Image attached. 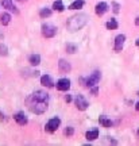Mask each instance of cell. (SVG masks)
<instances>
[{"mask_svg":"<svg viewBox=\"0 0 139 146\" xmlns=\"http://www.w3.org/2000/svg\"><path fill=\"white\" fill-rule=\"evenodd\" d=\"M99 122H100V125L103 126V127H107V129H108V127H112V120L111 119H108V118H107V116H100V118H99Z\"/></svg>","mask_w":139,"mask_h":146,"instance_id":"cell-16","label":"cell"},{"mask_svg":"<svg viewBox=\"0 0 139 146\" xmlns=\"http://www.w3.org/2000/svg\"><path fill=\"white\" fill-rule=\"evenodd\" d=\"M88 141H93V139H96L99 137V129H92V130L87 131V134H85Z\"/></svg>","mask_w":139,"mask_h":146,"instance_id":"cell-14","label":"cell"},{"mask_svg":"<svg viewBox=\"0 0 139 146\" xmlns=\"http://www.w3.org/2000/svg\"><path fill=\"white\" fill-rule=\"evenodd\" d=\"M118 22L115 21V19H111V21H108L107 23H105V27L108 29V30H116L118 29Z\"/></svg>","mask_w":139,"mask_h":146,"instance_id":"cell-20","label":"cell"},{"mask_svg":"<svg viewBox=\"0 0 139 146\" xmlns=\"http://www.w3.org/2000/svg\"><path fill=\"white\" fill-rule=\"evenodd\" d=\"M138 135H139V130H138Z\"/></svg>","mask_w":139,"mask_h":146,"instance_id":"cell-32","label":"cell"},{"mask_svg":"<svg viewBox=\"0 0 139 146\" xmlns=\"http://www.w3.org/2000/svg\"><path fill=\"white\" fill-rule=\"evenodd\" d=\"M64 133H65V135H68V137H72V135H73V133H74V130H73V127H66Z\"/></svg>","mask_w":139,"mask_h":146,"instance_id":"cell-24","label":"cell"},{"mask_svg":"<svg viewBox=\"0 0 139 146\" xmlns=\"http://www.w3.org/2000/svg\"><path fill=\"white\" fill-rule=\"evenodd\" d=\"M70 88V81L68 78H60L57 81V89L58 91H68Z\"/></svg>","mask_w":139,"mask_h":146,"instance_id":"cell-8","label":"cell"},{"mask_svg":"<svg viewBox=\"0 0 139 146\" xmlns=\"http://www.w3.org/2000/svg\"><path fill=\"white\" fill-rule=\"evenodd\" d=\"M138 95H139V92H138Z\"/></svg>","mask_w":139,"mask_h":146,"instance_id":"cell-33","label":"cell"},{"mask_svg":"<svg viewBox=\"0 0 139 146\" xmlns=\"http://www.w3.org/2000/svg\"><path fill=\"white\" fill-rule=\"evenodd\" d=\"M135 25H136V26H139V16L135 19Z\"/></svg>","mask_w":139,"mask_h":146,"instance_id":"cell-28","label":"cell"},{"mask_svg":"<svg viewBox=\"0 0 139 146\" xmlns=\"http://www.w3.org/2000/svg\"><path fill=\"white\" fill-rule=\"evenodd\" d=\"M41 84L43 85V87H47V88H52V87H54V83H53L52 77L49 76V74H43L41 77Z\"/></svg>","mask_w":139,"mask_h":146,"instance_id":"cell-13","label":"cell"},{"mask_svg":"<svg viewBox=\"0 0 139 146\" xmlns=\"http://www.w3.org/2000/svg\"><path fill=\"white\" fill-rule=\"evenodd\" d=\"M11 22V15L8 12H4V14H1L0 16V23L3 25V26H7V25H10Z\"/></svg>","mask_w":139,"mask_h":146,"instance_id":"cell-18","label":"cell"},{"mask_svg":"<svg viewBox=\"0 0 139 146\" xmlns=\"http://www.w3.org/2000/svg\"><path fill=\"white\" fill-rule=\"evenodd\" d=\"M99 81H100V72H99V70H96V72H93L92 74L87 78V81H85V87H88V88H92V87H95Z\"/></svg>","mask_w":139,"mask_h":146,"instance_id":"cell-5","label":"cell"},{"mask_svg":"<svg viewBox=\"0 0 139 146\" xmlns=\"http://www.w3.org/2000/svg\"><path fill=\"white\" fill-rule=\"evenodd\" d=\"M14 119L16 120V123H18V125H21V126L27 125V122H28L27 116L23 114V112H18V114H15L14 115Z\"/></svg>","mask_w":139,"mask_h":146,"instance_id":"cell-10","label":"cell"},{"mask_svg":"<svg viewBox=\"0 0 139 146\" xmlns=\"http://www.w3.org/2000/svg\"><path fill=\"white\" fill-rule=\"evenodd\" d=\"M58 68L61 70L62 73H68L72 70V66H70V64L65 61V60H60V62H58Z\"/></svg>","mask_w":139,"mask_h":146,"instance_id":"cell-12","label":"cell"},{"mask_svg":"<svg viewBox=\"0 0 139 146\" xmlns=\"http://www.w3.org/2000/svg\"><path fill=\"white\" fill-rule=\"evenodd\" d=\"M52 10H50V8H42L41 11H39V16H41V18H43V19H45V18H49V16H52Z\"/></svg>","mask_w":139,"mask_h":146,"instance_id":"cell-21","label":"cell"},{"mask_svg":"<svg viewBox=\"0 0 139 146\" xmlns=\"http://www.w3.org/2000/svg\"><path fill=\"white\" fill-rule=\"evenodd\" d=\"M97 92H99V88H97V87H93V88H92V94L93 95H97Z\"/></svg>","mask_w":139,"mask_h":146,"instance_id":"cell-26","label":"cell"},{"mask_svg":"<svg viewBox=\"0 0 139 146\" xmlns=\"http://www.w3.org/2000/svg\"><path fill=\"white\" fill-rule=\"evenodd\" d=\"M95 11H96V14H97L99 16L104 15V14L108 11V4H107V3H104V1L97 3V4H96V7H95Z\"/></svg>","mask_w":139,"mask_h":146,"instance_id":"cell-9","label":"cell"},{"mask_svg":"<svg viewBox=\"0 0 139 146\" xmlns=\"http://www.w3.org/2000/svg\"><path fill=\"white\" fill-rule=\"evenodd\" d=\"M8 54V47L5 46L4 43H0V56L1 57H5Z\"/></svg>","mask_w":139,"mask_h":146,"instance_id":"cell-22","label":"cell"},{"mask_svg":"<svg viewBox=\"0 0 139 146\" xmlns=\"http://www.w3.org/2000/svg\"><path fill=\"white\" fill-rule=\"evenodd\" d=\"M65 100H66L68 103H69V102H72V96H70V95H66V96H65Z\"/></svg>","mask_w":139,"mask_h":146,"instance_id":"cell-27","label":"cell"},{"mask_svg":"<svg viewBox=\"0 0 139 146\" xmlns=\"http://www.w3.org/2000/svg\"><path fill=\"white\" fill-rule=\"evenodd\" d=\"M74 104H76V107H77L80 111H85V110L88 108V102L87 99L84 98L83 95H77L76 96V99H74Z\"/></svg>","mask_w":139,"mask_h":146,"instance_id":"cell-6","label":"cell"},{"mask_svg":"<svg viewBox=\"0 0 139 146\" xmlns=\"http://www.w3.org/2000/svg\"><path fill=\"white\" fill-rule=\"evenodd\" d=\"M66 52L70 53V54H73V53L77 52V46H76V45H73V43H68L66 45Z\"/></svg>","mask_w":139,"mask_h":146,"instance_id":"cell-23","label":"cell"},{"mask_svg":"<svg viewBox=\"0 0 139 146\" xmlns=\"http://www.w3.org/2000/svg\"><path fill=\"white\" fill-rule=\"evenodd\" d=\"M28 62H30L32 66L39 65V64H41V56H39V54H31L30 57H28Z\"/></svg>","mask_w":139,"mask_h":146,"instance_id":"cell-15","label":"cell"},{"mask_svg":"<svg viewBox=\"0 0 139 146\" xmlns=\"http://www.w3.org/2000/svg\"><path fill=\"white\" fill-rule=\"evenodd\" d=\"M56 34H57V27L56 26L49 25V23L42 25V35L45 36V38H53Z\"/></svg>","mask_w":139,"mask_h":146,"instance_id":"cell-3","label":"cell"},{"mask_svg":"<svg viewBox=\"0 0 139 146\" xmlns=\"http://www.w3.org/2000/svg\"><path fill=\"white\" fill-rule=\"evenodd\" d=\"M18 1H21V3H24V1H27V0H18Z\"/></svg>","mask_w":139,"mask_h":146,"instance_id":"cell-31","label":"cell"},{"mask_svg":"<svg viewBox=\"0 0 139 146\" xmlns=\"http://www.w3.org/2000/svg\"><path fill=\"white\" fill-rule=\"evenodd\" d=\"M124 41H126V35H124V34H119V35L115 38V46H113V50H115V52H122Z\"/></svg>","mask_w":139,"mask_h":146,"instance_id":"cell-7","label":"cell"},{"mask_svg":"<svg viewBox=\"0 0 139 146\" xmlns=\"http://www.w3.org/2000/svg\"><path fill=\"white\" fill-rule=\"evenodd\" d=\"M84 0H74L72 4L69 5V10H80V8H83L84 7Z\"/></svg>","mask_w":139,"mask_h":146,"instance_id":"cell-17","label":"cell"},{"mask_svg":"<svg viewBox=\"0 0 139 146\" xmlns=\"http://www.w3.org/2000/svg\"><path fill=\"white\" fill-rule=\"evenodd\" d=\"M88 21H89V16H88L87 14H78V15L72 16V18L66 22V27L69 31L74 33V31H77V30H81L88 23Z\"/></svg>","mask_w":139,"mask_h":146,"instance_id":"cell-2","label":"cell"},{"mask_svg":"<svg viewBox=\"0 0 139 146\" xmlns=\"http://www.w3.org/2000/svg\"><path fill=\"white\" fill-rule=\"evenodd\" d=\"M1 5H3V8H5V10L18 14V10H16V7L14 5L12 0H1Z\"/></svg>","mask_w":139,"mask_h":146,"instance_id":"cell-11","label":"cell"},{"mask_svg":"<svg viewBox=\"0 0 139 146\" xmlns=\"http://www.w3.org/2000/svg\"><path fill=\"white\" fill-rule=\"evenodd\" d=\"M26 104L31 112L41 115L47 110L49 95L45 91H35L26 99Z\"/></svg>","mask_w":139,"mask_h":146,"instance_id":"cell-1","label":"cell"},{"mask_svg":"<svg viewBox=\"0 0 139 146\" xmlns=\"http://www.w3.org/2000/svg\"><path fill=\"white\" fill-rule=\"evenodd\" d=\"M112 7H113V12H115V14H118V12H119V8H120V5H119L118 3H112Z\"/></svg>","mask_w":139,"mask_h":146,"instance_id":"cell-25","label":"cell"},{"mask_svg":"<svg viewBox=\"0 0 139 146\" xmlns=\"http://www.w3.org/2000/svg\"><path fill=\"white\" fill-rule=\"evenodd\" d=\"M135 108H136V111H139V102L136 103V106H135Z\"/></svg>","mask_w":139,"mask_h":146,"instance_id":"cell-29","label":"cell"},{"mask_svg":"<svg viewBox=\"0 0 139 146\" xmlns=\"http://www.w3.org/2000/svg\"><path fill=\"white\" fill-rule=\"evenodd\" d=\"M60 125H61V119H60V118H52V119L46 123L45 130H46L47 133H54V131L60 127Z\"/></svg>","mask_w":139,"mask_h":146,"instance_id":"cell-4","label":"cell"},{"mask_svg":"<svg viewBox=\"0 0 139 146\" xmlns=\"http://www.w3.org/2000/svg\"><path fill=\"white\" fill-rule=\"evenodd\" d=\"M136 46H139V38L136 39Z\"/></svg>","mask_w":139,"mask_h":146,"instance_id":"cell-30","label":"cell"},{"mask_svg":"<svg viewBox=\"0 0 139 146\" xmlns=\"http://www.w3.org/2000/svg\"><path fill=\"white\" fill-rule=\"evenodd\" d=\"M53 8L56 11H58V12H62V11L65 10V7L62 4V0H56V1L53 3Z\"/></svg>","mask_w":139,"mask_h":146,"instance_id":"cell-19","label":"cell"}]
</instances>
